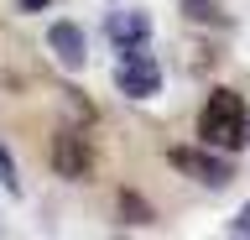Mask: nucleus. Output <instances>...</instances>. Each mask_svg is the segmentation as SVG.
Returning <instances> with one entry per match:
<instances>
[{
	"instance_id": "5",
	"label": "nucleus",
	"mask_w": 250,
	"mask_h": 240,
	"mask_svg": "<svg viewBox=\"0 0 250 240\" xmlns=\"http://www.w3.org/2000/svg\"><path fill=\"white\" fill-rule=\"evenodd\" d=\"M47 47H52V58H58L62 68H83V32H78L73 21H52V32H47Z\"/></svg>"
},
{
	"instance_id": "2",
	"label": "nucleus",
	"mask_w": 250,
	"mask_h": 240,
	"mask_svg": "<svg viewBox=\"0 0 250 240\" xmlns=\"http://www.w3.org/2000/svg\"><path fill=\"white\" fill-rule=\"evenodd\" d=\"M115 84H120V94H125V99H151L156 89H162V68H156L151 52H141V47H120Z\"/></svg>"
},
{
	"instance_id": "3",
	"label": "nucleus",
	"mask_w": 250,
	"mask_h": 240,
	"mask_svg": "<svg viewBox=\"0 0 250 240\" xmlns=\"http://www.w3.org/2000/svg\"><path fill=\"white\" fill-rule=\"evenodd\" d=\"M167 162L177 167V173H188V177H198V183H208V188H224V183L234 177L229 162L214 157V152H203V146H172Z\"/></svg>"
},
{
	"instance_id": "4",
	"label": "nucleus",
	"mask_w": 250,
	"mask_h": 240,
	"mask_svg": "<svg viewBox=\"0 0 250 240\" xmlns=\"http://www.w3.org/2000/svg\"><path fill=\"white\" fill-rule=\"evenodd\" d=\"M52 167H58L62 177H89V167H94V146H89V136L83 131H58L52 136Z\"/></svg>"
},
{
	"instance_id": "1",
	"label": "nucleus",
	"mask_w": 250,
	"mask_h": 240,
	"mask_svg": "<svg viewBox=\"0 0 250 240\" xmlns=\"http://www.w3.org/2000/svg\"><path fill=\"white\" fill-rule=\"evenodd\" d=\"M198 136H203V146H214V152H240V146L250 141L245 99L234 94V89H214L208 105H203V115H198Z\"/></svg>"
},
{
	"instance_id": "9",
	"label": "nucleus",
	"mask_w": 250,
	"mask_h": 240,
	"mask_svg": "<svg viewBox=\"0 0 250 240\" xmlns=\"http://www.w3.org/2000/svg\"><path fill=\"white\" fill-rule=\"evenodd\" d=\"M188 16H198V21H219V11H214V0H188Z\"/></svg>"
},
{
	"instance_id": "6",
	"label": "nucleus",
	"mask_w": 250,
	"mask_h": 240,
	"mask_svg": "<svg viewBox=\"0 0 250 240\" xmlns=\"http://www.w3.org/2000/svg\"><path fill=\"white\" fill-rule=\"evenodd\" d=\"M104 32H109V42H115V47H146L151 21H146V11H115Z\"/></svg>"
},
{
	"instance_id": "8",
	"label": "nucleus",
	"mask_w": 250,
	"mask_h": 240,
	"mask_svg": "<svg viewBox=\"0 0 250 240\" xmlns=\"http://www.w3.org/2000/svg\"><path fill=\"white\" fill-rule=\"evenodd\" d=\"M120 209H125V224H146V219H151V209L141 204L136 193H125V198H120Z\"/></svg>"
},
{
	"instance_id": "10",
	"label": "nucleus",
	"mask_w": 250,
	"mask_h": 240,
	"mask_svg": "<svg viewBox=\"0 0 250 240\" xmlns=\"http://www.w3.org/2000/svg\"><path fill=\"white\" fill-rule=\"evenodd\" d=\"M229 235H250V204H245V209H240V214L229 219Z\"/></svg>"
},
{
	"instance_id": "11",
	"label": "nucleus",
	"mask_w": 250,
	"mask_h": 240,
	"mask_svg": "<svg viewBox=\"0 0 250 240\" xmlns=\"http://www.w3.org/2000/svg\"><path fill=\"white\" fill-rule=\"evenodd\" d=\"M42 5H52V0H21V11H42Z\"/></svg>"
},
{
	"instance_id": "7",
	"label": "nucleus",
	"mask_w": 250,
	"mask_h": 240,
	"mask_svg": "<svg viewBox=\"0 0 250 240\" xmlns=\"http://www.w3.org/2000/svg\"><path fill=\"white\" fill-rule=\"evenodd\" d=\"M0 188H5V193H21V177H16V162H11L5 146H0Z\"/></svg>"
}]
</instances>
